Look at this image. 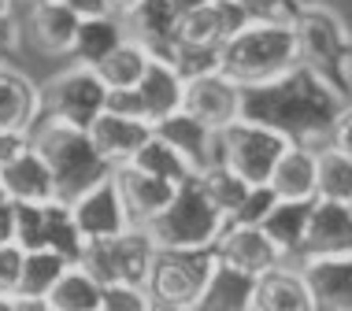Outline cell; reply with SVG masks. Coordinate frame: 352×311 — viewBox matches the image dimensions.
I'll use <instances>...</instances> for the list:
<instances>
[{
  "label": "cell",
  "mask_w": 352,
  "mask_h": 311,
  "mask_svg": "<svg viewBox=\"0 0 352 311\" xmlns=\"http://www.w3.org/2000/svg\"><path fill=\"white\" fill-rule=\"evenodd\" d=\"M341 108H345V100L308 67H293L274 82L241 89L245 122L267 126L274 134H282L289 145L311 148V152L327 145L330 126H334Z\"/></svg>",
  "instance_id": "obj_1"
},
{
  "label": "cell",
  "mask_w": 352,
  "mask_h": 311,
  "mask_svg": "<svg viewBox=\"0 0 352 311\" xmlns=\"http://www.w3.org/2000/svg\"><path fill=\"white\" fill-rule=\"evenodd\" d=\"M293 67H300V56L289 23H245L219 49V74L241 89L274 82Z\"/></svg>",
  "instance_id": "obj_2"
},
{
  "label": "cell",
  "mask_w": 352,
  "mask_h": 311,
  "mask_svg": "<svg viewBox=\"0 0 352 311\" xmlns=\"http://www.w3.org/2000/svg\"><path fill=\"white\" fill-rule=\"evenodd\" d=\"M30 145L37 148V156L45 159V167L52 171L56 182V200L71 204L78 200L85 189L100 182V178L111 174V167L104 163L93 148V141L85 130L67 126L60 119H41L30 130Z\"/></svg>",
  "instance_id": "obj_3"
},
{
  "label": "cell",
  "mask_w": 352,
  "mask_h": 311,
  "mask_svg": "<svg viewBox=\"0 0 352 311\" xmlns=\"http://www.w3.org/2000/svg\"><path fill=\"white\" fill-rule=\"evenodd\" d=\"M226 230V219L215 211L197 178L178 185L175 200L156 215L145 233L156 252H197V249H215L219 233Z\"/></svg>",
  "instance_id": "obj_4"
},
{
  "label": "cell",
  "mask_w": 352,
  "mask_h": 311,
  "mask_svg": "<svg viewBox=\"0 0 352 311\" xmlns=\"http://www.w3.org/2000/svg\"><path fill=\"white\" fill-rule=\"evenodd\" d=\"M152 260H156V249H152L148 233L141 226H130L126 233L108 241H85L78 267L89 275L97 286H141L145 289Z\"/></svg>",
  "instance_id": "obj_5"
},
{
  "label": "cell",
  "mask_w": 352,
  "mask_h": 311,
  "mask_svg": "<svg viewBox=\"0 0 352 311\" xmlns=\"http://www.w3.org/2000/svg\"><path fill=\"white\" fill-rule=\"evenodd\" d=\"M289 148V141L267 126L237 119L215 134V163H223L245 185H267V178L278 163V156Z\"/></svg>",
  "instance_id": "obj_6"
},
{
  "label": "cell",
  "mask_w": 352,
  "mask_h": 311,
  "mask_svg": "<svg viewBox=\"0 0 352 311\" xmlns=\"http://www.w3.org/2000/svg\"><path fill=\"white\" fill-rule=\"evenodd\" d=\"M104 100H108V89L97 78V71L71 63L41 86V119H60L67 126L89 130V122L104 111Z\"/></svg>",
  "instance_id": "obj_7"
},
{
  "label": "cell",
  "mask_w": 352,
  "mask_h": 311,
  "mask_svg": "<svg viewBox=\"0 0 352 311\" xmlns=\"http://www.w3.org/2000/svg\"><path fill=\"white\" fill-rule=\"evenodd\" d=\"M215 270V252L197 249V252H156L145 281V293L152 300H167L178 308H197V300L204 297L208 278Z\"/></svg>",
  "instance_id": "obj_8"
},
{
  "label": "cell",
  "mask_w": 352,
  "mask_h": 311,
  "mask_svg": "<svg viewBox=\"0 0 352 311\" xmlns=\"http://www.w3.org/2000/svg\"><path fill=\"white\" fill-rule=\"evenodd\" d=\"M293 41H297V56H300V67L316 71L319 78L327 74V67L341 56V49L352 41V30L334 12L327 8H304V12L293 15Z\"/></svg>",
  "instance_id": "obj_9"
},
{
  "label": "cell",
  "mask_w": 352,
  "mask_h": 311,
  "mask_svg": "<svg viewBox=\"0 0 352 311\" xmlns=\"http://www.w3.org/2000/svg\"><path fill=\"white\" fill-rule=\"evenodd\" d=\"M67 207H71V219L78 226L82 241H108V238H119V233L130 230V215L122 207L119 185L111 174L100 178L93 189H85Z\"/></svg>",
  "instance_id": "obj_10"
},
{
  "label": "cell",
  "mask_w": 352,
  "mask_h": 311,
  "mask_svg": "<svg viewBox=\"0 0 352 311\" xmlns=\"http://www.w3.org/2000/svg\"><path fill=\"white\" fill-rule=\"evenodd\" d=\"M182 111L219 134V130H226L230 122L241 119V86H234V82L219 71L201 74V78L186 82Z\"/></svg>",
  "instance_id": "obj_11"
},
{
  "label": "cell",
  "mask_w": 352,
  "mask_h": 311,
  "mask_svg": "<svg viewBox=\"0 0 352 311\" xmlns=\"http://www.w3.org/2000/svg\"><path fill=\"white\" fill-rule=\"evenodd\" d=\"M212 252H215V260L223 263V267H230V270H237V275H245V278H263L267 270L285 267V260L278 256V249L267 241V233H263L260 226L226 222V230L219 233Z\"/></svg>",
  "instance_id": "obj_12"
},
{
  "label": "cell",
  "mask_w": 352,
  "mask_h": 311,
  "mask_svg": "<svg viewBox=\"0 0 352 311\" xmlns=\"http://www.w3.org/2000/svg\"><path fill=\"white\" fill-rule=\"evenodd\" d=\"M41 122V86L26 71L0 63V137H30Z\"/></svg>",
  "instance_id": "obj_13"
},
{
  "label": "cell",
  "mask_w": 352,
  "mask_h": 311,
  "mask_svg": "<svg viewBox=\"0 0 352 311\" xmlns=\"http://www.w3.org/2000/svg\"><path fill=\"white\" fill-rule=\"evenodd\" d=\"M0 189L12 204H52L56 200V182L52 171L45 167V159L37 156V148L30 145H19L12 156L0 163Z\"/></svg>",
  "instance_id": "obj_14"
},
{
  "label": "cell",
  "mask_w": 352,
  "mask_h": 311,
  "mask_svg": "<svg viewBox=\"0 0 352 311\" xmlns=\"http://www.w3.org/2000/svg\"><path fill=\"white\" fill-rule=\"evenodd\" d=\"M349 252H352V207L349 204H330V200H311L300 260L349 256Z\"/></svg>",
  "instance_id": "obj_15"
},
{
  "label": "cell",
  "mask_w": 352,
  "mask_h": 311,
  "mask_svg": "<svg viewBox=\"0 0 352 311\" xmlns=\"http://www.w3.org/2000/svg\"><path fill=\"white\" fill-rule=\"evenodd\" d=\"M308 281L316 311H352V252L349 256H322L293 263Z\"/></svg>",
  "instance_id": "obj_16"
},
{
  "label": "cell",
  "mask_w": 352,
  "mask_h": 311,
  "mask_svg": "<svg viewBox=\"0 0 352 311\" xmlns=\"http://www.w3.org/2000/svg\"><path fill=\"white\" fill-rule=\"evenodd\" d=\"M249 23L241 4H226V0H212V4L197 8L178 19V41L193 45V49H212L219 52L230 37Z\"/></svg>",
  "instance_id": "obj_17"
},
{
  "label": "cell",
  "mask_w": 352,
  "mask_h": 311,
  "mask_svg": "<svg viewBox=\"0 0 352 311\" xmlns=\"http://www.w3.org/2000/svg\"><path fill=\"white\" fill-rule=\"evenodd\" d=\"M111 178H116V185H119V196H122V207H126V215H130V226H141V230H145L178 193V185L164 182V178H152L145 171H138V167H116Z\"/></svg>",
  "instance_id": "obj_18"
},
{
  "label": "cell",
  "mask_w": 352,
  "mask_h": 311,
  "mask_svg": "<svg viewBox=\"0 0 352 311\" xmlns=\"http://www.w3.org/2000/svg\"><path fill=\"white\" fill-rule=\"evenodd\" d=\"M85 134H89L97 156L111 167V171H116V167H126L130 159L141 152V145L152 137V126H148V122H141V119H119V115L100 111V115L89 122Z\"/></svg>",
  "instance_id": "obj_19"
},
{
  "label": "cell",
  "mask_w": 352,
  "mask_h": 311,
  "mask_svg": "<svg viewBox=\"0 0 352 311\" xmlns=\"http://www.w3.org/2000/svg\"><path fill=\"white\" fill-rule=\"evenodd\" d=\"M122 26H126L130 41H138L156 60H167L178 41V15L170 12L167 0H141L134 12L122 19Z\"/></svg>",
  "instance_id": "obj_20"
},
{
  "label": "cell",
  "mask_w": 352,
  "mask_h": 311,
  "mask_svg": "<svg viewBox=\"0 0 352 311\" xmlns=\"http://www.w3.org/2000/svg\"><path fill=\"white\" fill-rule=\"evenodd\" d=\"M152 134H156L160 141H167V145L186 159V167L193 174H204L208 167L215 163V130H208L204 122L189 119L186 111H178V115L156 122Z\"/></svg>",
  "instance_id": "obj_21"
},
{
  "label": "cell",
  "mask_w": 352,
  "mask_h": 311,
  "mask_svg": "<svg viewBox=\"0 0 352 311\" xmlns=\"http://www.w3.org/2000/svg\"><path fill=\"white\" fill-rule=\"evenodd\" d=\"M78 15H71L56 0H34L26 12V34L45 56H71L78 37Z\"/></svg>",
  "instance_id": "obj_22"
},
{
  "label": "cell",
  "mask_w": 352,
  "mask_h": 311,
  "mask_svg": "<svg viewBox=\"0 0 352 311\" xmlns=\"http://www.w3.org/2000/svg\"><path fill=\"white\" fill-rule=\"evenodd\" d=\"M182 93H186V82L178 78V71L170 67L167 60H156V56H152L145 74H141V82H138V97H141V108H145L148 126L178 115V111H182Z\"/></svg>",
  "instance_id": "obj_23"
},
{
  "label": "cell",
  "mask_w": 352,
  "mask_h": 311,
  "mask_svg": "<svg viewBox=\"0 0 352 311\" xmlns=\"http://www.w3.org/2000/svg\"><path fill=\"white\" fill-rule=\"evenodd\" d=\"M256 311H316V300L308 293V281L300 278L297 267H274L263 278H256L252 293Z\"/></svg>",
  "instance_id": "obj_24"
},
{
  "label": "cell",
  "mask_w": 352,
  "mask_h": 311,
  "mask_svg": "<svg viewBox=\"0 0 352 311\" xmlns=\"http://www.w3.org/2000/svg\"><path fill=\"white\" fill-rule=\"evenodd\" d=\"M267 189L278 200H293V204H308L316 200V152L300 145H289L278 156L274 171L267 178Z\"/></svg>",
  "instance_id": "obj_25"
},
{
  "label": "cell",
  "mask_w": 352,
  "mask_h": 311,
  "mask_svg": "<svg viewBox=\"0 0 352 311\" xmlns=\"http://www.w3.org/2000/svg\"><path fill=\"white\" fill-rule=\"evenodd\" d=\"M308 211H311V200L308 204H293V200H278L271 207V215L260 222V230L267 233V241L278 249V256L289 263L300 260V244H304V226H308Z\"/></svg>",
  "instance_id": "obj_26"
},
{
  "label": "cell",
  "mask_w": 352,
  "mask_h": 311,
  "mask_svg": "<svg viewBox=\"0 0 352 311\" xmlns=\"http://www.w3.org/2000/svg\"><path fill=\"white\" fill-rule=\"evenodd\" d=\"M126 41V26L116 15H100V19H82L78 37H74V52L71 60L82 67H97L104 56H111L119 45Z\"/></svg>",
  "instance_id": "obj_27"
},
{
  "label": "cell",
  "mask_w": 352,
  "mask_h": 311,
  "mask_svg": "<svg viewBox=\"0 0 352 311\" xmlns=\"http://www.w3.org/2000/svg\"><path fill=\"white\" fill-rule=\"evenodd\" d=\"M252 293H256V278H245L237 270L223 267L215 260V270L208 278L204 297L197 300L193 311H249L252 308Z\"/></svg>",
  "instance_id": "obj_28"
},
{
  "label": "cell",
  "mask_w": 352,
  "mask_h": 311,
  "mask_svg": "<svg viewBox=\"0 0 352 311\" xmlns=\"http://www.w3.org/2000/svg\"><path fill=\"white\" fill-rule=\"evenodd\" d=\"M71 263L60 256V252H49V249H34L23 256V275H19V289H15V300H45L52 293V286L63 278Z\"/></svg>",
  "instance_id": "obj_29"
},
{
  "label": "cell",
  "mask_w": 352,
  "mask_h": 311,
  "mask_svg": "<svg viewBox=\"0 0 352 311\" xmlns=\"http://www.w3.org/2000/svg\"><path fill=\"white\" fill-rule=\"evenodd\" d=\"M316 200L352 204V159L338 148H316Z\"/></svg>",
  "instance_id": "obj_30"
},
{
  "label": "cell",
  "mask_w": 352,
  "mask_h": 311,
  "mask_svg": "<svg viewBox=\"0 0 352 311\" xmlns=\"http://www.w3.org/2000/svg\"><path fill=\"white\" fill-rule=\"evenodd\" d=\"M148 60L152 56L141 49L138 41H122L111 56H104V60L97 63V78L104 82V89H138V82H141V74H145L148 67Z\"/></svg>",
  "instance_id": "obj_31"
},
{
  "label": "cell",
  "mask_w": 352,
  "mask_h": 311,
  "mask_svg": "<svg viewBox=\"0 0 352 311\" xmlns=\"http://www.w3.org/2000/svg\"><path fill=\"white\" fill-rule=\"evenodd\" d=\"M41 241H45V249L49 252H60L67 263H78L82 256V233H78V226H74L71 219V207L63 204V200H52V204H45L41 207Z\"/></svg>",
  "instance_id": "obj_32"
},
{
  "label": "cell",
  "mask_w": 352,
  "mask_h": 311,
  "mask_svg": "<svg viewBox=\"0 0 352 311\" xmlns=\"http://www.w3.org/2000/svg\"><path fill=\"white\" fill-rule=\"evenodd\" d=\"M49 311H97L100 308V286L93 281L78 263H71L63 270V278L52 286V293L45 297Z\"/></svg>",
  "instance_id": "obj_33"
},
{
  "label": "cell",
  "mask_w": 352,
  "mask_h": 311,
  "mask_svg": "<svg viewBox=\"0 0 352 311\" xmlns=\"http://www.w3.org/2000/svg\"><path fill=\"white\" fill-rule=\"evenodd\" d=\"M126 167H138V171H145V174H152V178H164V182H170V185H182V182H189V178H197V174L186 167V159L178 156L175 148L167 145V141H160L156 134H152L145 145H141V152L130 159Z\"/></svg>",
  "instance_id": "obj_34"
},
{
  "label": "cell",
  "mask_w": 352,
  "mask_h": 311,
  "mask_svg": "<svg viewBox=\"0 0 352 311\" xmlns=\"http://www.w3.org/2000/svg\"><path fill=\"white\" fill-rule=\"evenodd\" d=\"M197 182H201V189L208 193V200L215 204V211L223 215L226 222L237 215V207H241V200H245V196H249V189H252V185H245L237 174L226 171L223 163H212L204 174H197Z\"/></svg>",
  "instance_id": "obj_35"
},
{
  "label": "cell",
  "mask_w": 352,
  "mask_h": 311,
  "mask_svg": "<svg viewBox=\"0 0 352 311\" xmlns=\"http://www.w3.org/2000/svg\"><path fill=\"white\" fill-rule=\"evenodd\" d=\"M167 63L178 71V78H182V82H193V78H201V74L219 71V52H212V49H193V45L175 41V49H170Z\"/></svg>",
  "instance_id": "obj_36"
},
{
  "label": "cell",
  "mask_w": 352,
  "mask_h": 311,
  "mask_svg": "<svg viewBox=\"0 0 352 311\" xmlns=\"http://www.w3.org/2000/svg\"><path fill=\"white\" fill-rule=\"evenodd\" d=\"M278 204V196H274L267 185H252L249 196L241 200V207H237V215H234V226H260L263 219L271 215V207Z\"/></svg>",
  "instance_id": "obj_37"
},
{
  "label": "cell",
  "mask_w": 352,
  "mask_h": 311,
  "mask_svg": "<svg viewBox=\"0 0 352 311\" xmlns=\"http://www.w3.org/2000/svg\"><path fill=\"white\" fill-rule=\"evenodd\" d=\"M97 311H148V293L141 286H104Z\"/></svg>",
  "instance_id": "obj_38"
},
{
  "label": "cell",
  "mask_w": 352,
  "mask_h": 311,
  "mask_svg": "<svg viewBox=\"0 0 352 311\" xmlns=\"http://www.w3.org/2000/svg\"><path fill=\"white\" fill-rule=\"evenodd\" d=\"M241 12L249 23H293L297 8L289 0H241Z\"/></svg>",
  "instance_id": "obj_39"
},
{
  "label": "cell",
  "mask_w": 352,
  "mask_h": 311,
  "mask_svg": "<svg viewBox=\"0 0 352 311\" xmlns=\"http://www.w3.org/2000/svg\"><path fill=\"white\" fill-rule=\"evenodd\" d=\"M23 256L26 252L19 249L15 241L0 244V297H15L19 275H23Z\"/></svg>",
  "instance_id": "obj_40"
},
{
  "label": "cell",
  "mask_w": 352,
  "mask_h": 311,
  "mask_svg": "<svg viewBox=\"0 0 352 311\" xmlns=\"http://www.w3.org/2000/svg\"><path fill=\"white\" fill-rule=\"evenodd\" d=\"M104 111H108V115H119V119H141L145 122V108H141L138 89H108Z\"/></svg>",
  "instance_id": "obj_41"
},
{
  "label": "cell",
  "mask_w": 352,
  "mask_h": 311,
  "mask_svg": "<svg viewBox=\"0 0 352 311\" xmlns=\"http://www.w3.org/2000/svg\"><path fill=\"white\" fill-rule=\"evenodd\" d=\"M330 148H338L341 156L352 159V104H345V108L338 111L334 126H330V137H327Z\"/></svg>",
  "instance_id": "obj_42"
},
{
  "label": "cell",
  "mask_w": 352,
  "mask_h": 311,
  "mask_svg": "<svg viewBox=\"0 0 352 311\" xmlns=\"http://www.w3.org/2000/svg\"><path fill=\"white\" fill-rule=\"evenodd\" d=\"M56 4H63L71 15H78V19H100V15H111L104 0H56Z\"/></svg>",
  "instance_id": "obj_43"
},
{
  "label": "cell",
  "mask_w": 352,
  "mask_h": 311,
  "mask_svg": "<svg viewBox=\"0 0 352 311\" xmlns=\"http://www.w3.org/2000/svg\"><path fill=\"white\" fill-rule=\"evenodd\" d=\"M19 45V26H15V15L12 19H0V63H4V56L12 52Z\"/></svg>",
  "instance_id": "obj_44"
},
{
  "label": "cell",
  "mask_w": 352,
  "mask_h": 311,
  "mask_svg": "<svg viewBox=\"0 0 352 311\" xmlns=\"http://www.w3.org/2000/svg\"><path fill=\"white\" fill-rule=\"evenodd\" d=\"M167 4H170V12L182 19V15H189V12H197V8L212 4V0H167Z\"/></svg>",
  "instance_id": "obj_45"
},
{
  "label": "cell",
  "mask_w": 352,
  "mask_h": 311,
  "mask_svg": "<svg viewBox=\"0 0 352 311\" xmlns=\"http://www.w3.org/2000/svg\"><path fill=\"white\" fill-rule=\"evenodd\" d=\"M104 4H108V12L116 15V19H126V15L141 4V0H104Z\"/></svg>",
  "instance_id": "obj_46"
},
{
  "label": "cell",
  "mask_w": 352,
  "mask_h": 311,
  "mask_svg": "<svg viewBox=\"0 0 352 311\" xmlns=\"http://www.w3.org/2000/svg\"><path fill=\"white\" fill-rule=\"evenodd\" d=\"M15 311H49L45 300H15Z\"/></svg>",
  "instance_id": "obj_47"
},
{
  "label": "cell",
  "mask_w": 352,
  "mask_h": 311,
  "mask_svg": "<svg viewBox=\"0 0 352 311\" xmlns=\"http://www.w3.org/2000/svg\"><path fill=\"white\" fill-rule=\"evenodd\" d=\"M148 311H189V308H178V304H167V300H152L148 297Z\"/></svg>",
  "instance_id": "obj_48"
},
{
  "label": "cell",
  "mask_w": 352,
  "mask_h": 311,
  "mask_svg": "<svg viewBox=\"0 0 352 311\" xmlns=\"http://www.w3.org/2000/svg\"><path fill=\"white\" fill-rule=\"evenodd\" d=\"M15 4H19V0H0V19H12L15 15Z\"/></svg>",
  "instance_id": "obj_49"
},
{
  "label": "cell",
  "mask_w": 352,
  "mask_h": 311,
  "mask_svg": "<svg viewBox=\"0 0 352 311\" xmlns=\"http://www.w3.org/2000/svg\"><path fill=\"white\" fill-rule=\"evenodd\" d=\"M289 4H293V8H297V12H304V8H319V4H322V0H289Z\"/></svg>",
  "instance_id": "obj_50"
},
{
  "label": "cell",
  "mask_w": 352,
  "mask_h": 311,
  "mask_svg": "<svg viewBox=\"0 0 352 311\" xmlns=\"http://www.w3.org/2000/svg\"><path fill=\"white\" fill-rule=\"evenodd\" d=\"M0 311H15V297H0Z\"/></svg>",
  "instance_id": "obj_51"
},
{
  "label": "cell",
  "mask_w": 352,
  "mask_h": 311,
  "mask_svg": "<svg viewBox=\"0 0 352 311\" xmlns=\"http://www.w3.org/2000/svg\"><path fill=\"white\" fill-rule=\"evenodd\" d=\"M8 204H12V200H8V196H4V189H0V211H4Z\"/></svg>",
  "instance_id": "obj_52"
},
{
  "label": "cell",
  "mask_w": 352,
  "mask_h": 311,
  "mask_svg": "<svg viewBox=\"0 0 352 311\" xmlns=\"http://www.w3.org/2000/svg\"><path fill=\"white\" fill-rule=\"evenodd\" d=\"M226 4H241V0H226Z\"/></svg>",
  "instance_id": "obj_53"
},
{
  "label": "cell",
  "mask_w": 352,
  "mask_h": 311,
  "mask_svg": "<svg viewBox=\"0 0 352 311\" xmlns=\"http://www.w3.org/2000/svg\"><path fill=\"white\" fill-rule=\"evenodd\" d=\"M249 311H256V308H249Z\"/></svg>",
  "instance_id": "obj_54"
},
{
  "label": "cell",
  "mask_w": 352,
  "mask_h": 311,
  "mask_svg": "<svg viewBox=\"0 0 352 311\" xmlns=\"http://www.w3.org/2000/svg\"><path fill=\"white\" fill-rule=\"evenodd\" d=\"M349 207H352V204H349Z\"/></svg>",
  "instance_id": "obj_55"
}]
</instances>
